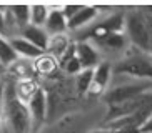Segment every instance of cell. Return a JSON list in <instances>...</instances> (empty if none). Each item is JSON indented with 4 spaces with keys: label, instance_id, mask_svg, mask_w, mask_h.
<instances>
[{
    "label": "cell",
    "instance_id": "14",
    "mask_svg": "<svg viewBox=\"0 0 152 133\" xmlns=\"http://www.w3.org/2000/svg\"><path fill=\"white\" fill-rule=\"evenodd\" d=\"M40 88V85L37 83L35 78H30V80H15V85H14V90H15V97L23 103L27 105L28 102L32 100V97L37 93V90Z\"/></svg>",
    "mask_w": 152,
    "mask_h": 133
},
{
    "label": "cell",
    "instance_id": "9",
    "mask_svg": "<svg viewBox=\"0 0 152 133\" xmlns=\"http://www.w3.org/2000/svg\"><path fill=\"white\" fill-rule=\"evenodd\" d=\"M62 7H49V17L45 20L44 30L49 37L54 35H62L67 32V18L64 17L62 13Z\"/></svg>",
    "mask_w": 152,
    "mask_h": 133
},
{
    "label": "cell",
    "instance_id": "8",
    "mask_svg": "<svg viewBox=\"0 0 152 133\" xmlns=\"http://www.w3.org/2000/svg\"><path fill=\"white\" fill-rule=\"evenodd\" d=\"M112 80V63L109 62H100L94 68L92 75V85H90L89 93H105L109 83Z\"/></svg>",
    "mask_w": 152,
    "mask_h": 133
},
{
    "label": "cell",
    "instance_id": "23",
    "mask_svg": "<svg viewBox=\"0 0 152 133\" xmlns=\"http://www.w3.org/2000/svg\"><path fill=\"white\" fill-rule=\"evenodd\" d=\"M140 133H152V115L147 118V121L140 126Z\"/></svg>",
    "mask_w": 152,
    "mask_h": 133
},
{
    "label": "cell",
    "instance_id": "17",
    "mask_svg": "<svg viewBox=\"0 0 152 133\" xmlns=\"http://www.w3.org/2000/svg\"><path fill=\"white\" fill-rule=\"evenodd\" d=\"M9 10L12 13V18H14L18 32L30 23V5H10Z\"/></svg>",
    "mask_w": 152,
    "mask_h": 133
},
{
    "label": "cell",
    "instance_id": "2",
    "mask_svg": "<svg viewBox=\"0 0 152 133\" xmlns=\"http://www.w3.org/2000/svg\"><path fill=\"white\" fill-rule=\"evenodd\" d=\"M112 73L152 82V58L135 48V53H127L124 60L112 65Z\"/></svg>",
    "mask_w": 152,
    "mask_h": 133
},
{
    "label": "cell",
    "instance_id": "20",
    "mask_svg": "<svg viewBox=\"0 0 152 133\" xmlns=\"http://www.w3.org/2000/svg\"><path fill=\"white\" fill-rule=\"evenodd\" d=\"M92 75H94V70H82L80 73L75 75V87L80 95L89 93L90 85H92Z\"/></svg>",
    "mask_w": 152,
    "mask_h": 133
},
{
    "label": "cell",
    "instance_id": "19",
    "mask_svg": "<svg viewBox=\"0 0 152 133\" xmlns=\"http://www.w3.org/2000/svg\"><path fill=\"white\" fill-rule=\"evenodd\" d=\"M49 12L50 10L47 5H30V25L44 28L45 20L49 17Z\"/></svg>",
    "mask_w": 152,
    "mask_h": 133
},
{
    "label": "cell",
    "instance_id": "11",
    "mask_svg": "<svg viewBox=\"0 0 152 133\" xmlns=\"http://www.w3.org/2000/svg\"><path fill=\"white\" fill-rule=\"evenodd\" d=\"M23 40H27V42H30L34 47H37L39 50H42V52H45V48H47V43H49V35L45 33V30L42 28V27H35V25H30L28 23L27 27H23L22 30H20V35Z\"/></svg>",
    "mask_w": 152,
    "mask_h": 133
},
{
    "label": "cell",
    "instance_id": "12",
    "mask_svg": "<svg viewBox=\"0 0 152 133\" xmlns=\"http://www.w3.org/2000/svg\"><path fill=\"white\" fill-rule=\"evenodd\" d=\"M9 42H10V45H12V48L15 50L18 58H25V60H32V62H34L35 58H39L40 55L45 53V52H42V50H39L37 47H34L30 42L23 40L22 37H10Z\"/></svg>",
    "mask_w": 152,
    "mask_h": 133
},
{
    "label": "cell",
    "instance_id": "10",
    "mask_svg": "<svg viewBox=\"0 0 152 133\" xmlns=\"http://www.w3.org/2000/svg\"><path fill=\"white\" fill-rule=\"evenodd\" d=\"M99 17V12L94 5H82V9L67 20V30L77 32L80 28H87L90 23H94V20Z\"/></svg>",
    "mask_w": 152,
    "mask_h": 133
},
{
    "label": "cell",
    "instance_id": "13",
    "mask_svg": "<svg viewBox=\"0 0 152 133\" xmlns=\"http://www.w3.org/2000/svg\"><path fill=\"white\" fill-rule=\"evenodd\" d=\"M72 40L67 33H62V35H54V37H49V43H47V48H45V53L54 57L55 60H60L64 57V53L69 50Z\"/></svg>",
    "mask_w": 152,
    "mask_h": 133
},
{
    "label": "cell",
    "instance_id": "4",
    "mask_svg": "<svg viewBox=\"0 0 152 133\" xmlns=\"http://www.w3.org/2000/svg\"><path fill=\"white\" fill-rule=\"evenodd\" d=\"M124 30L125 37L129 40L132 47L144 53H149V35H147V27L144 22V17L140 10L134 9L125 13L124 20Z\"/></svg>",
    "mask_w": 152,
    "mask_h": 133
},
{
    "label": "cell",
    "instance_id": "16",
    "mask_svg": "<svg viewBox=\"0 0 152 133\" xmlns=\"http://www.w3.org/2000/svg\"><path fill=\"white\" fill-rule=\"evenodd\" d=\"M32 63H34L35 75H42V77L52 75V73L58 68V62L54 57L47 55V53H44V55H40L39 58H35Z\"/></svg>",
    "mask_w": 152,
    "mask_h": 133
},
{
    "label": "cell",
    "instance_id": "21",
    "mask_svg": "<svg viewBox=\"0 0 152 133\" xmlns=\"http://www.w3.org/2000/svg\"><path fill=\"white\" fill-rule=\"evenodd\" d=\"M82 9V5H62V13H64V17L67 18V20H70L74 15H75L79 10Z\"/></svg>",
    "mask_w": 152,
    "mask_h": 133
},
{
    "label": "cell",
    "instance_id": "7",
    "mask_svg": "<svg viewBox=\"0 0 152 133\" xmlns=\"http://www.w3.org/2000/svg\"><path fill=\"white\" fill-rule=\"evenodd\" d=\"M89 42L94 45L97 50L102 48V50H110V52H122V50H125V47L129 43V40H127L124 32L107 33V35L92 38V40H89Z\"/></svg>",
    "mask_w": 152,
    "mask_h": 133
},
{
    "label": "cell",
    "instance_id": "25",
    "mask_svg": "<svg viewBox=\"0 0 152 133\" xmlns=\"http://www.w3.org/2000/svg\"><path fill=\"white\" fill-rule=\"evenodd\" d=\"M140 9H142L144 12H147L149 15H151V17H152V5H149V7H140Z\"/></svg>",
    "mask_w": 152,
    "mask_h": 133
},
{
    "label": "cell",
    "instance_id": "5",
    "mask_svg": "<svg viewBox=\"0 0 152 133\" xmlns=\"http://www.w3.org/2000/svg\"><path fill=\"white\" fill-rule=\"evenodd\" d=\"M27 110L32 120V130L39 128L47 118V93L42 87L37 90V93L27 103Z\"/></svg>",
    "mask_w": 152,
    "mask_h": 133
},
{
    "label": "cell",
    "instance_id": "22",
    "mask_svg": "<svg viewBox=\"0 0 152 133\" xmlns=\"http://www.w3.org/2000/svg\"><path fill=\"white\" fill-rule=\"evenodd\" d=\"M4 12H5V7H0V37H7V28H5V18H4Z\"/></svg>",
    "mask_w": 152,
    "mask_h": 133
},
{
    "label": "cell",
    "instance_id": "3",
    "mask_svg": "<svg viewBox=\"0 0 152 133\" xmlns=\"http://www.w3.org/2000/svg\"><path fill=\"white\" fill-rule=\"evenodd\" d=\"M149 90H152V82H149V80H135L132 83L117 85V87H112L110 90H107L104 93V102L109 106L122 105V103H127L130 100H135V98L149 93Z\"/></svg>",
    "mask_w": 152,
    "mask_h": 133
},
{
    "label": "cell",
    "instance_id": "15",
    "mask_svg": "<svg viewBox=\"0 0 152 133\" xmlns=\"http://www.w3.org/2000/svg\"><path fill=\"white\" fill-rule=\"evenodd\" d=\"M9 70H10V75H12L14 80L35 78V70H34V63H32V60L17 58V60L9 66Z\"/></svg>",
    "mask_w": 152,
    "mask_h": 133
},
{
    "label": "cell",
    "instance_id": "24",
    "mask_svg": "<svg viewBox=\"0 0 152 133\" xmlns=\"http://www.w3.org/2000/svg\"><path fill=\"white\" fill-rule=\"evenodd\" d=\"M90 133H117L115 130H109V128H100V130H92Z\"/></svg>",
    "mask_w": 152,
    "mask_h": 133
},
{
    "label": "cell",
    "instance_id": "18",
    "mask_svg": "<svg viewBox=\"0 0 152 133\" xmlns=\"http://www.w3.org/2000/svg\"><path fill=\"white\" fill-rule=\"evenodd\" d=\"M17 58V53L12 48L9 38L0 37V66H10Z\"/></svg>",
    "mask_w": 152,
    "mask_h": 133
},
{
    "label": "cell",
    "instance_id": "6",
    "mask_svg": "<svg viewBox=\"0 0 152 133\" xmlns=\"http://www.w3.org/2000/svg\"><path fill=\"white\" fill-rule=\"evenodd\" d=\"M75 57L82 70H94L100 60V53L90 42H75Z\"/></svg>",
    "mask_w": 152,
    "mask_h": 133
},
{
    "label": "cell",
    "instance_id": "1",
    "mask_svg": "<svg viewBox=\"0 0 152 133\" xmlns=\"http://www.w3.org/2000/svg\"><path fill=\"white\" fill-rule=\"evenodd\" d=\"M15 80L10 78L4 88L2 95V108H4V120L10 133H30L32 132V120L28 115L27 105H23L14 90Z\"/></svg>",
    "mask_w": 152,
    "mask_h": 133
}]
</instances>
